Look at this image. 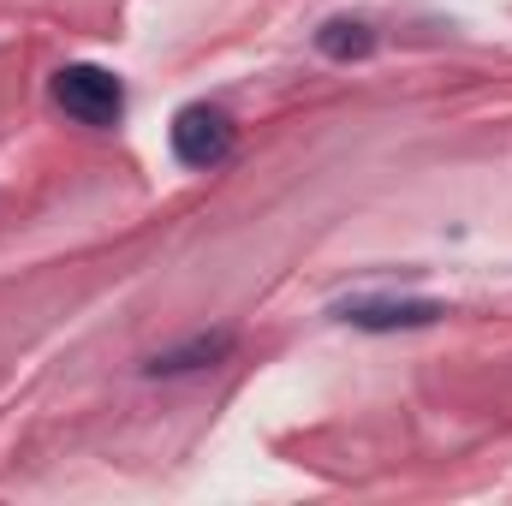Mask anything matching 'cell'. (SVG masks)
Here are the masks:
<instances>
[{"label":"cell","mask_w":512,"mask_h":506,"mask_svg":"<svg viewBox=\"0 0 512 506\" xmlns=\"http://www.w3.org/2000/svg\"><path fill=\"white\" fill-rule=\"evenodd\" d=\"M48 96H54V108L66 120H78V126H90V131H114L126 120V84H120V72L90 66V60L60 66L54 84H48Z\"/></svg>","instance_id":"6da1fadb"},{"label":"cell","mask_w":512,"mask_h":506,"mask_svg":"<svg viewBox=\"0 0 512 506\" xmlns=\"http://www.w3.org/2000/svg\"><path fill=\"white\" fill-rule=\"evenodd\" d=\"M167 143H173V161H179V167L215 173V167L233 161L239 126H233V114L215 108V102H185V108L173 114V126H167Z\"/></svg>","instance_id":"7a4b0ae2"},{"label":"cell","mask_w":512,"mask_h":506,"mask_svg":"<svg viewBox=\"0 0 512 506\" xmlns=\"http://www.w3.org/2000/svg\"><path fill=\"white\" fill-rule=\"evenodd\" d=\"M334 322L358 328V334H417V328H435L447 316L441 298H393V292H358V298H340L328 310Z\"/></svg>","instance_id":"3957f363"},{"label":"cell","mask_w":512,"mask_h":506,"mask_svg":"<svg viewBox=\"0 0 512 506\" xmlns=\"http://www.w3.org/2000/svg\"><path fill=\"white\" fill-rule=\"evenodd\" d=\"M233 334L227 328H215V334H191L185 346H167V352H155L149 364H143V376L155 381H173V376H197V370H215V364H227L233 358Z\"/></svg>","instance_id":"277c9868"},{"label":"cell","mask_w":512,"mask_h":506,"mask_svg":"<svg viewBox=\"0 0 512 506\" xmlns=\"http://www.w3.org/2000/svg\"><path fill=\"white\" fill-rule=\"evenodd\" d=\"M316 54L334 60V66L370 60V54H376V30H370V18H328V24L316 30Z\"/></svg>","instance_id":"5b68a950"}]
</instances>
